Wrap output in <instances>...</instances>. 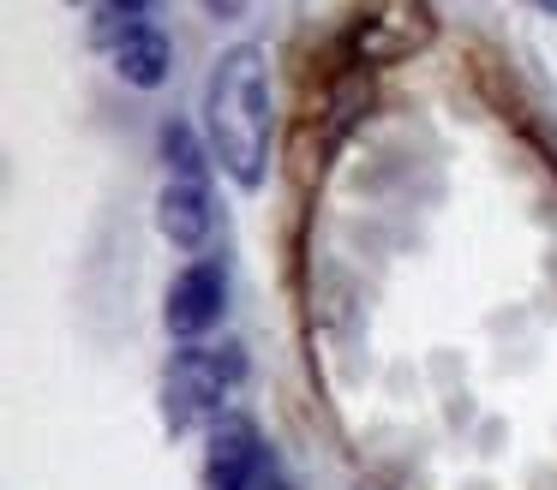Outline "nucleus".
Listing matches in <instances>:
<instances>
[{
  "instance_id": "0eeeda50",
  "label": "nucleus",
  "mask_w": 557,
  "mask_h": 490,
  "mask_svg": "<svg viewBox=\"0 0 557 490\" xmlns=\"http://www.w3.org/2000/svg\"><path fill=\"white\" fill-rule=\"evenodd\" d=\"M114 72H121L133 90H157L169 78V36L157 24H133V30L114 36Z\"/></svg>"
},
{
  "instance_id": "7ed1b4c3",
  "label": "nucleus",
  "mask_w": 557,
  "mask_h": 490,
  "mask_svg": "<svg viewBox=\"0 0 557 490\" xmlns=\"http://www.w3.org/2000/svg\"><path fill=\"white\" fill-rule=\"evenodd\" d=\"M432 36H437V18L425 0H377L354 18L348 54L360 66H389V60H408L413 48H425Z\"/></svg>"
},
{
  "instance_id": "1a4fd4ad",
  "label": "nucleus",
  "mask_w": 557,
  "mask_h": 490,
  "mask_svg": "<svg viewBox=\"0 0 557 490\" xmlns=\"http://www.w3.org/2000/svg\"><path fill=\"white\" fill-rule=\"evenodd\" d=\"M145 12H150V0H109V7H102V30H97V36H109L114 24H121V30H133Z\"/></svg>"
},
{
  "instance_id": "20e7f679",
  "label": "nucleus",
  "mask_w": 557,
  "mask_h": 490,
  "mask_svg": "<svg viewBox=\"0 0 557 490\" xmlns=\"http://www.w3.org/2000/svg\"><path fill=\"white\" fill-rule=\"evenodd\" d=\"M222 305H228V269H222L216 257H198L174 275L169 311H162V317H169L174 335H205L210 323L222 317Z\"/></svg>"
},
{
  "instance_id": "6e6552de",
  "label": "nucleus",
  "mask_w": 557,
  "mask_h": 490,
  "mask_svg": "<svg viewBox=\"0 0 557 490\" xmlns=\"http://www.w3.org/2000/svg\"><path fill=\"white\" fill-rule=\"evenodd\" d=\"M162 155H169V167H174L181 179H205V162H198V138L181 126V120H169V126H162Z\"/></svg>"
},
{
  "instance_id": "39448f33",
  "label": "nucleus",
  "mask_w": 557,
  "mask_h": 490,
  "mask_svg": "<svg viewBox=\"0 0 557 490\" xmlns=\"http://www.w3.org/2000/svg\"><path fill=\"white\" fill-rule=\"evenodd\" d=\"M157 227H162V239H169L174 251H198V246H205L210 227H216V210H210V186H205V179L169 174V186H162V198H157Z\"/></svg>"
},
{
  "instance_id": "423d86ee",
  "label": "nucleus",
  "mask_w": 557,
  "mask_h": 490,
  "mask_svg": "<svg viewBox=\"0 0 557 490\" xmlns=\"http://www.w3.org/2000/svg\"><path fill=\"white\" fill-rule=\"evenodd\" d=\"M258 461H264V442H258L252 418H216V430H210V461H205L210 490H240Z\"/></svg>"
},
{
  "instance_id": "f257e3e1",
  "label": "nucleus",
  "mask_w": 557,
  "mask_h": 490,
  "mask_svg": "<svg viewBox=\"0 0 557 490\" xmlns=\"http://www.w3.org/2000/svg\"><path fill=\"white\" fill-rule=\"evenodd\" d=\"M205 138L234 186H264L270 167V54L258 42L222 48L205 84Z\"/></svg>"
},
{
  "instance_id": "9b49d317",
  "label": "nucleus",
  "mask_w": 557,
  "mask_h": 490,
  "mask_svg": "<svg viewBox=\"0 0 557 490\" xmlns=\"http://www.w3.org/2000/svg\"><path fill=\"white\" fill-rule=\"evenodd\" d=\"M533 7H540V12H552V18H557V0H533Z\"/></svg>"
},
{
  "instance_id": "f03ea898",
  "label": "nucleus",
  "mask_w": 557,
  "mask_h": 490,
  "mask_svg": "<svg viewBox=\"0 0 557 490\" xmlns=\"http://www.w3.org/2000/svg\"><path fill=\"white\" fill-rule=\"evenodd\" d=\"M246 377V353L234 341L222 347H181L162 370V406H169V425L186 430L198 418H222V406L234 401Z\"/></svg>"
},
{
  "instance_id": "9d476101",
  "label": "nucleus",
  "mask_w": 557,
  "mask_h": 490,
  "mask_svg": "<svg viewBox=\"0 0 557 490\" xmlns=\"http://www.w3.org/2000/svg\"><path fill=\"white\" fill-rule=\"evenodd\" d=\"M240 490H288V478H282V473H276V461H270V454H264V461L252 466V478H246Z\"/></svg>"
}]
</instances>
